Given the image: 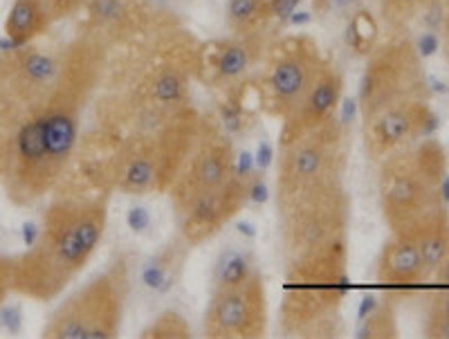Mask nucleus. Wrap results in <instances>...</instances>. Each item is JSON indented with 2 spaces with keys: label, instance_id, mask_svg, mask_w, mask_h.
<instances>
[{
  "label": "nucleus",
  "instance_id": "aec40b11",
  "mask_svg": "<svg viewBox=\"0 0 449 339\" xmlns=\"http://www.w3.org/2000/svg\"><path fill=\"white\" fill-rule=\"evenodd\" d=\"M411 243L418 247L423 256V263L429 272V278L436 272V267L443 263V258L449 254V209L441 216H436L432 223H427L418 232Z\"/></svg>",
  "mask_w": 449,
  "mask_h": 339
},
{
  "label": "nucleus",
  "instance_id": "a211bd4d",
  "mask_svg": "<svg viewBox=\"0 0 449 339\" xmlns=\"http://www.w3.org/2000/svg\"><path fill=\"white\" fill-rule=\"evenodd\" d=\"M191 243L184 241L182 236H175L162 249H157L153 256H148L142 270H139V283L153 294L171 292L175 283L182 278L184 263L191 254Z\"/></svg>",
  "mask_w": 449,
  "mask_h": 339
},
{
  "label": "nucleus",
  "instance_id": "473e14b6",
  "mask_svg": "<svg viewBox=\"0 0 449 339\" xmlns=\"http://www.w3.org/2000/svg\"><path fill=\"white\" fill-rule=\"evenodd\" d=\"M436 285H447L449 287V254L443 258V263L436 267V272L432 274Z\"/></svg>",
  "mask_w": 449,
  "mask_h": 339
},
{
  "label": "nucleus",
  "instance_id": "cd10ccee",
  "mask_svg": "<svg viewBox=\"0 0 449 339\" xmlns=\"http://www.w3.org/2000/svg\"><path fill=\"white\" fill-rule=\"evenodd\" d=\"M14 292V256L0 254V308Z\"/></svg>",
  "mask_w": 449,
  "mask_h": 339
},
{
  "label": "nucleus",
  "instance_id": "f257e3e1",
  "mask_svg": "<svg viewBox=\"0 0 449 339\" xmlns=\"http://www.w3.org/2000/svg\"><path fill=\"white\" fill-rule=\"evenodd\" d=\"M200 113L164 108L108 88L95 95L63 184L88 191L168 194L194 146Z\"/></svg>",
  "mask_w": 449,
  "mask_h": 339
},
{
  "label": "nucleus",
  "instance_id": "f8f14e48",
  "mask_svg": "<svg viewBox=\"0 0 449 339\" xmlns=\"http://www.w3.org/2000/svg\"><path fill=\"white\" fill-rule=\"evenodd\" d=\"M267 333V290L263 274L245 283L212 290L203 317L207 339H261Z\"/></svg>",
  "mask_w": 449,
  "mask_h": 339
},
{
  "label": "nucleus",
  "instance_id": "2eb2a0df",
  "mask_svg": "<svg viewBox=\"0 0 449 339\" xmlns=\"http://www.w3.org/2000/svg\"><path fill=\"white\" fill-rule=\"evenodd\" d=\"M342 95H344L342 70L333 63H326L322 72H319L317 81L313 84L310 93L301 102V106L287 119H283L278 146L292 142L294 137L322 126L328 119H333L337 115L339 104H342Z\"/></svg>",
  "mask_w": 449,
  "mask_h": 339
},
{
  "label": "nucleus",
  "instance_id": "4be33fe9",
  "mask_svg": "<svg viewBox=\"0 0 449 339\" xmlns=\"http://www.w3.org/2000/svg\"><path fill=\"white\" fill-rule=\"evenodd\" d=\"M227 25L234 34H254L272 21L269 0H227Z\"/></svg>",
  "mask_w": 449,
  "mask_h": 339
},
{
  "label": "nucleus",
  "instance_id": "7ed1b4c3",
  "mask_svg": "<svg viewBox=\"0 0 449 339\" xmlns=\"http://www.w3.org/2000/svg\"><path fill=\"white\" fill-rule=\"evenodd\" d=\"M27 252L14 256V292L49 303L81 274L104 241L111 194L58 189Z\"/></svg>",
  "mask_w": 449,
  "mask_h": 339
},
{
  "label": "nucleus",
  "instance_id": "412c9836",
  "mask_svg": "<svg viewBox=\"0 0 449 339\" xmlns=\"http://www.w3.org/2000/svg\"><path fill=\"white\" fill-rule=\"evenodd\" d=\"M254 256L245 247L229 245L225 247L221 256H218L216 267H214V290L218 287H234L245 283L247 278L256 274Z\"/></svg>",
  "mask_w": 449,
  "mask_h": 339
},
{
  "label": "nucleus",
  "instance_id": "4468645a",
  "mask_svg": "<svg viewBox=\"0 0 449 339\" xmlns=\"http://www.w3.org/2000/svg\"><path fill=\"white\" fill-rule=\"evenodd\" d=\"M263 34H234L198 47L196 77L212 88H225L241 84L243 77L263 56Z\"/></svg>",
  "mask_w": 449,
  "mask_h": 339
},
{
  "label": "nucleus",
  "instance_id": "1a4fd4ad",
  "mask_svg": "<svg viewBox=\"0 0 449 339\" xmlns=\"http://www.w3.org/2000/svg\"><path fill=\"white\" fill-rule=\"evenodd\" d=\"M353 135L337 115L278 146L274 205L310 189L344 182Z\"/></svg>",
  "mask_w": 449,
  "mask_h": 339
},
{
  "label": "nucleus",
  "instance_id": "5701e85b",
  "mask_svg": "<svg viewBox=\"0 0 449 339\" xmlns=\"http://www.w3.org/2000/svg\"><path fill=\"white\" fill-rule=\"evenodd\" d=\"M395 299L386 297L380 299L371 313L357 319L355 337L357 339H395L397 337V317H395Z\"/></svg>",
  "mask_w": 449,
  "mask_h": 339
},
{
  "label": "nucleus",
  "instance_id": "9d476101",
  "mask_svg": "<svg viewBox=\"0 0 449 339\" xmlns=\"http://www.w3.org/2000/svg\"><path fill=\"white\" fill-rule=\"evenodd\" d=\"M420 63L423 58L416 52V45L404 38L375 49L359 81L357 106L362 122L386 108L429 102L432 88Z\"/></svg>",
  "mask_w": 449,
  "mask_h": 339
},
{
  "label": "nucleus",
  "instance_id": "c85d7f7f",
  "mask_svg": "<svg viewBox=\"0 0 449 339\" xmlns=\"http://www.w3.org/2000/svg\"><path fill=\"white\" fill-rule=\"evenodd\" d=\"M126 221H128V227H131L133 234H146L153 225L151 214H148V209L142 205H133L131 209H128Z\"/></svg>",
  "mask_w": 449,
  "mask_h": 339
},
{
  "label": "nucleus",
  "instance_id": "39448f33",
  "mask_svg": "<svg viewBox=\"0 0 449 339\" xmlns=\"http://www.w3.org/2000/svg\"><path fill=\"white\" fill-rule=\"evenodd\" d=\"M449 175V155L438 137L429 135L380 159L377 194L391 236L411 238L447 212L443 182Z\"/></svg>",
  "mask_w": 449,
  "mask_h": 339
},
{
  "label": "nucleus",
  "instance_id": "9b49d317",
  "mask_svg": "<svg viewBox=\"0 0 449 339\" xmlns=\"http://www.w3.org/2000/svg\"><path fill=\"white\" fill-rule=\"evenodd\" d=\"M326 61L308 36H287L269 52L261 81L254 84L261 113L274 119L290 117L310 93Z\"/></svg>",
  "mask_w": 449,
  "mask_h": 339
},
{
  "label": "nucleus",
  "instance_id": "ddd939ff",
  "mask_svg": "<svg viewBox=\"0 0 449 339\" xmlns=\"http://www.w3.org/2000/svg\"><path fill=\"white\" fill-rule=\"evenodd\" d=\"M436 128L438 115L432 111L429 102H409L386 108V111L364 119L362 137L366 155L373 162H380L382 157L397 148L434 135Z\"/></svg>",
  "mask_w": 449,
  "mask_h": 339
},
{
  "label": "nucleus",
  "instance_id": "2f4dec72",
  "mask_svg": "<svg viewBox=\"0 0 449 339\" xmlns=\"http://www.w3.org/2000/svg\"><path fill=\"white\" fill-rule=\"evenodd\" d=\"M413 45H416V52L420 54V58H429L438 52V47H441V38H438L434 29H427V32H423V36L418 38Z\"/></svg>",
  "mask_w": 449,
  "mask_h": 339
},
{
  "label": "nucleus",
  "instance_id": "c756f323",
  "mask_svg": "<svg viewBox=\"0 0 449 339\" xmlns=\"http://www.w3.org/2000/svg\"><path fill=\"white\" fill-rule=\"evenodd\" d=\"M299 5H301V0H269V16H272V21L287 23V18L297 12Z\"/></svg>",
  "mask_w": 449,
  "mask_h": 339
},
{
  "label": "nucleus",
  "instance_id": "f3484780",
  "mask_svg": "<svg viewBox=\"0 0 449 339\" xmlns=\"http://www.w3.org/2000/svg\"><path fill=\"white\" fill-rule=\"evenodd\" d=\"M88 27L99 36H133L148 23L144 0H86Z\"/></svg>",
  "mask_w": 449,
  "mask_h": 339
},
{
  "label": "nucleus",
  "instance_id": "f03ea898",
  "mask_svg": "<svg viewBox=\"0 0 449 339\" xmlns=\"http://www.w3.org/2000/svg\"><path fill=\"white\" fill-rule=\"evenodd\" d=\"M102 70L99 38L72 43L54 95L21 126L0 133V187L12 205L32 207L61 187L74 162Z\"/></svg>",
  "mask_w": 449,
  "mask_h": 339
},
{
  "label": "nucleus",
  "instance_id": "bb28decb",
  "mask_svg": "<svg viewBox=\"0 0 449 339\" xmlns=\"http://www.w3.org/2000/svg\"><path fill=\"white\" fill-rule=\"evenodd\" d=\"M362 3L364 0H315V12L351 18L357 9H362Z\"/></svg>",
  "mask_w": 449,
  "mask_h": 339
},
{
  "label": "nucleus",
  "instance_id": "20e7f679",
  "mask_svg": "<svg viewBox=\"0 0 449 339\" xmlns=\"http://www.w3.org/2000/svg\"><path fill=\"white\" fill-rule=\"evenodd\" d=\"M178 234L200 245L249 203L247 173L238 168L232 135L216 115H200L194 146L168 189Z\"/></svg>",
  "mask_w": 449,
  "mask_h": 339
},
{
  "label": "nucleus",
  "instance_id": "393cba45",
  "mask_svg": "<svg viewBox=\"0 0 449 339\" xmlns=\"http://www.w3.org/2000/svg\"><path fill=\"white\" fill-rule=\"evenodd\" d=\"M191 337V326L178 310H162L153 322L139 333V339H189Z\"/></svg>",
  "mask_w": 449,
  "mask_h": 339
},
{
  "label": "nucleus",
  "instance_id": "dca6fc26",
  "mask_svg": "<svg viewBox=\"0 0 449 339\" xmlns=\"http://www.w3.org/2000/svg\"><path fill=\"white\" fill-rule=\"evenodd\" d=\"M377 283L386 297L400 299L429 278L423 256L411 241L391 236L377 258Z\"/></svg>",
  "mask_w": 449,
  "mask_h": 339
},
{
  "label": "nucleus",
  "instance_id": "b1692460",
  "mask_svg": "<svg viewBox=\"0 0 449 339\" xmlns=\"http://www.w3.org/2000/svg\"><path fill=\"white\" fill-rule=\"evenodd\" d=\"M377 38V25L375 18L366 12V9H357V12L348 18L344 29V43L348 49H353L355 54L364 56L373 49V43Z\"/></svg>",
  "mask_w": 449,
  "mask_h": 339
},
{
  "label": "nucleus",
  "instance_id": "7c9ffc66",
  "mask_svg": "<svg viewBox=\"0 0 449 339\" xmlns=\"http://www.w3.org/2000/svg\"><path fill=\"white\" fill-rule=\"evenodd\" d=\"M45 5L49 9V14L56 21V18H63L74 14L77 9H81L86 5V0H45Z\"/></svg>",
  "mask_w": 449,
  "mask_h": 339
},
{
  "label": "nucleus",
  "instance_id": "0eeeda50",
  "mask_svg": "<svg viewBox=\"0 0 449 339\" xmlns=\"http://www.w3.org/2000/svg\"><path fill=\"white\" fill-rule=\"evenodd\" d=\"M351 205L346 182L324 184L276 203L283 267L348 247Z\"/></svg>",
  "mask_w": 449,
  "mask_h": 339
},
{
  "label": "nucleus",
  "instance_id": "a878e982",
  "mask_svg": "<svg viewBox=\"0 0 449 339\" xmlns=\"http://www.w3.org/2000/svg\"><path fill=\"white\" fill-rule=\"evenodd\" d=\"M425 337L449 339V287L447 285H436L432 299H429Z\"/></svg>",
  "mask_w": 449,
  "mask_h": 339
},
{
  "label": "nucleus",
  "instance_id": "6ab92c4d",
  "mask_svg": "<svg viewBox=\"0 0 449 339\" xmlns=\"http://www.w3.org/2000/svg\"><path fill=\"white\" fill-rule=\"evenodd\" d=\"M54 23L52 14L45 5V0H14L5 18V36L23 47L32 43L36 36L47 32V27Z\"/></svg>",
  "mask_w": 449,
  "mask_h": 339
},
{
  "label": "nucleus",
  "instance_id": "72a5a7b5",
  "mask_svg": "<svg viewBox=\"0 0 449 339\" xmlns=\"http://www.w3.org/2000/svg\"><path fill=\"white\" fill-rule=\"evenodd\" d=\"M445 32H447V41H449V9H447V18H445Z\"/></svg>",
  "mask_w": 449,
  "mask_h": 339
},
{
  "label": "nucleus",
  "instance_id": "423d86ee",
  "mask_svg": "<svg viewBox=\"0 0 449 339\" xmlns=\"http://www.w3.org/2000/svg\"><path fill=\"white\" fill-rule=\"evenodd\" d=\"M348 292V247L285 267L278 331L283 337H339Z\"/></svg>",
  "mask_w": 449,
  "mask_h": 339
},
{
  "label": "nucleus",
  "instance_id": "6e6552de",
  "mask_svg": "<svg viewBox=\"0 0 449 339\" xmlns=\"http://www.w3.org/2000/svg\"><path fill=\"white\" fill-rule=\"evenodd\" d=\"M131 292L128 256L119 254L102 274L63 299L43 328L45 339H113L122 331Z\"/></svg>",
  "mask_w": 449,
  "mask_h": 339
}]
</instances>
